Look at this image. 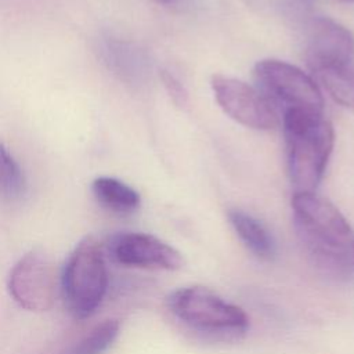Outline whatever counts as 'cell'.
Instances as JSON below:
<instances>
[{"instance_id":"6da1fadb","label":"cell","mask_w":354,"mask_h":354,"mask_svg":"<svg viewBox=\"0 0 354 354\" xmlns=\"http://www.w3.org/2000/svg\"><path fill=\"white\" fill-rule=\"evenodd\" d=\"M293 224L308 263L324 278L354 279V231L340 210L315 192L292 196Z\"/></svg>"},{"instance_id":"7a4b0ae2","label":"cell","mask_w":354,"mask_h":354,"mask_svg":"<svg viewBox=\"0 0 354 354\" xmlns=\"http://www.w3.org/2000/svg\"><path fill=\"white\" fill-rule=\"evenodd\" d=\"M166 306L185 329L207 342L236 343L249 330L246 313L206 286L178 288L167 296Z\"/></svg>"},{"instance_id":"3957f363","label":"cell","mask_w":354,"mask_h":354,"mask_svg":"<svg viewBox=\"0 0 354 354\" xmlns=\"http://www.w3.org/2000/svg\"><path fill=\"white\" fill-rule=\"evenodd\" d=\"M288 169L295 194L315 192L332 153L335 133L324 113H282Z\"/></svg>"},{"instance_id":"277c9868","label":"cell","mask_w":354,"mask_h":354,"mask_svg":"<svg viewBox=\"0 0 354 354\" xmlns=\"http://www.w3.org/2000/svg\"><path fill=\"white\" fill-rule=\"evenodd\" d=\"M108 286L102 250L94 238H84L68 257L61 272V295L75 318L90 317L101 304Z\"/></svg>"},{"instance_id":"5b68a950","label":"cell","mask_w":354,"mask_h":354,"mask_svg":"<svg viewBox=\"0 0 354 354\" xmlns=\"http://www.w3.org/2000/svg\"><path fill=\"white\" fill-rule=\"evenodd\" d=\"M257 90L275 109L324 113V98L315 80L300 68L278 59H263L254 66Z\"/></svg>"},{"instance_id":"8992f818","label":"cell","mask_w":354,"mask_h":354,"mask_svg":"<svg viewBox=\"0 0 354 354\" xmlns=\"http://www.w3.org/2000/svg\"><path fill=\"white\" fill-rule=\"evenodd\" d=\"M8 289L21 307L46 311L53 307L58 290L61 292V275L48 257L40 252H30L10 272Z\"/></svg>"},{"instance_id":"52a82bcc","label":"cell","mask_w":354,"mask_h":354,"mask_svg":"<svg viewBox=\"0 0 354 354\" xmlns=\"http://www.w3.org/2000/svg\"><path fill=\"white\" fill-rule=\"evenodd\" d=\"M212 88L223 111L238 123L257 130L278 126V115L261 93L235 77L214 75Z\"/></svg>"},{"instance_id":"ba28073f","label":"cell","mask_w":354,"mask_h":354,"mask_svg":"<svg viewBox=\"0 0 354 354\" xmlns=\"http://www.w3.org/2000/svg\"><path fill=\"white\" fill-rule=\"evenodd\" d=\"M306 55L313 72L322 68L351 66L354 36L347 28L330 18H314L308 25Z\"/></svg>"},{"instance_id":"9c48e42d","label":"cell","mask_w":354,"mask_h":354,"mask_svg":"<svg viewBox=\"0 0 354 354\" xmlns=\"http://www.w3.org/2000/svg\"><path fill=\"white\" fill-rule=\"evenodd\" d=\"M109 253L115 261L129 267L178 270L181 253L162 239L144 232H123L109 242Z\"/></svg>"},{"instance_id":"30bf717a","label":"cell","mask_w":354,"mask_h":354,"mask_svg":"<svg viewBox=\"0 0 354 354\" xmlns=\"http://www.w3.org/2000/svg\"><path fill=\"white\" fill-rule=\"evenodd\" d=\"M228 220L249 252L263 261L274 260L277 245L271 232L261 221L241 209H231Z\"/></svg>"},{"instance_id":"8fae6325","label":"cell","mask_w":354,"mask_h":354,"mask_svg":"<svg viewBox=\"0 0 354 354\" xmlns=\"http://www.w3.org/2000/svg\"><path fill=\"white\" fill-rule=\"evenodd\" d=\"M91 191L101 206L118 214L136 212L141 202L136 189L113 177L95 178L91 184Z\"/></svg>"},{"instance_id":"7c38bea8","label":"cell","mask_w":354,"mask_h":354,"mask_svg":"<svg viewBox=\"0 0 354 354\" xmlns=\"http://www.w3.org/2000/svg\"><path fill=\"white\" fill-rule=\"evenodd\" d=\"M314 73L336 102L354 108V71L351 66L322 68Z\"/></svg>"},{"instance_id":"4fadbf2b","label":"cell","mask_w":354,"mask_h":354,"mask_svg":"<svg viewBox=\"0 0 354 354\" xmlns=\"http://www.w3.org/2000/svg\"><path fill=\"white\" fill-rule=\"evenodd\" d=\"M118 335L119 324L113 319H106L94 326L65 354H104L113 344Z\"/></svg>"},{"instance_id":"5bb4252c","label":"cell","mask_w":354,"mask_h":354,"mask_svg":"<svg viewBox=\"0 0 354 354\" xmlns=\"http://www.w3.org/2000/svg\"><path fill=\"white\" fill-rule=\"evenodd\" d=\"M25 191V176L21 166L0 144V195L6 198H18Z\"/></svg>"},{"instance_id":"9a60e30c","label":"cell","mask_w":354,"mask_h":354,"mask_svg":"<svg viewBox=\"0 0 354 354\" xmlns=\"http://www.w3.org/2000/svg\"><path fill=\"white\" fill-rule=\"evenodd\" d=\"M162 80H163V83H165V86H166V88H167V91H169L171 100H173L176 104H178V105L185 104L187 94H185L183 86H181L170 73H167V72H163V73H162Z\"/></svg>"},{"instance_id":"2e32d148","label":"cell","mask_w":354,"mask_h":354,"mask_svg":"<svg viewBox=\"0 0 354 354\" xmlns=\"http://www.w3.org/2000/svg\"><path fill=\"white\" fill-rule=\"evenodd\" d=\"M159 1H162V3H170V1H173V0H159Z\"/></svg>"},{"instance_id":"e0dca14e","label":"cell","mask_w":354,"mask_h":354,"mask_svg":"<svg viewBox=\"0 0 354 354\" xmlns=\"http://www.w3.org/2000/svg\"><path fill=\"white\" fill-rule=\"evenodd\" d=\"M346 1H353L354 3V0H346Z\"/></svg>"}]
</instances>
